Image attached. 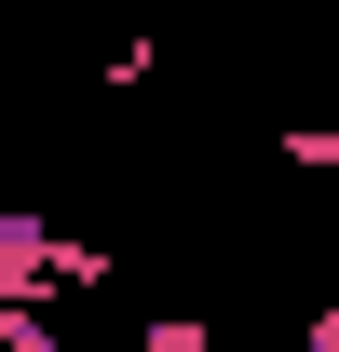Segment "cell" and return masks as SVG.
I'll list each match as a JSON object with an SVG mask.
<instances>
[{"instance_id":"1","label":"cell","mask_w":339,"mask_h":352,"mask_svg":"<svg viewBox=\"0 0 339 352\" xmlns=\"http://www.w3.org/2000/svg\"><path fill=\"white\" fill-rule=\"evenodd\" d=\"M0 285H14V298H41V285L95 298V285H109V244H82V230H41V217H0Z\"/></svg>"},{"instance_id":"3","label":"cell","mask_w":339,"mask_h":352,"mask_svg":"<svg viewBox=\"0 0 339 352\" xmlns=\"http://www.w3.org/2000/svg\"><path fill=\"white\" fill-rule=\"evenodd\" d=\"M136 339H150V352H204V325H190V311H163V325H136Z\"/></svg>"},{"instance_id":"4","label":"cell","mask_w":339,"mask_h":352,"mask_svg":"<svg viewBox=\"0 0 339 352\" xmlns=\"http://www.w3.org/2000/svg\"><path fill=\"white\" fill-rule=\"evenodd\" d=\"M298 352H339V311H312V325H298Z\"/></svg>"},{"instance_id":"2","label":"cell","mask_w":339,"mask_h":352,"mask_svg":"<svg viewBox=\"0 0 339 352\" xmlns=\"http://www.w3.org/2000/svg\"><path fill=\"white\" fill-rule=\"evenodd\" d=\"M285 163H312V176L339 190V122H285Z\"/></svg>"}]
</instances>
